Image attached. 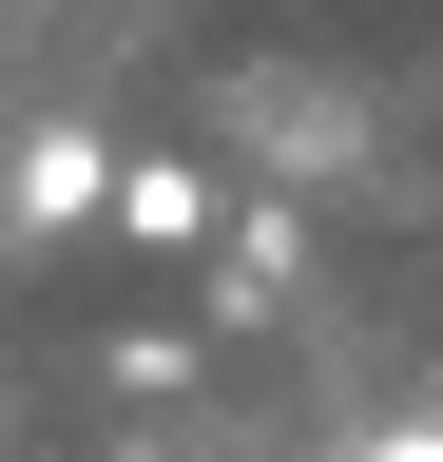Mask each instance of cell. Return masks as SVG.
<instances>
[{"label": "cell", "mask_w": 443, "mask_h": 462, "mask_svg": "<svg viewBox=\"0 0 443 462\" xmlns=\"http://www.w3.org/2000/svg\"><path fill=\"white\" fill-rule=\"evenodd\" d=\"M78 212H116V154H97V135H39L20 154V231H78Z\"/></svg>", "instance_id": "obj_1"}, {"label": "cell", "mask_w": 443, "mask_h": 462, "mask_svg": "<svg viewBox=\"0 0 443 462\" xmlns=\"http://www.w3.org/2000/svg\"><path fill=\"white\" fill-rule=\"evenodd\" d=\"M116 231H154V251H193V231H212V173H174V154H154V173H116Z\"/></svg>", "instance_id": "obj_2"}, {"label": "cell", "mask_w": 443, "mask_h": 462, "mask_svg": "<svg viewBox=\"0 0 443 462\" xmlns=\"http://www.w3.org/2000/svg\"><path fill=\"white\" fill-rule=\"evenodd\" d=\"M347 462H443V424H385V443H347Z\"/></svg>", "instance_id": "obj_3"}]
</instances>
